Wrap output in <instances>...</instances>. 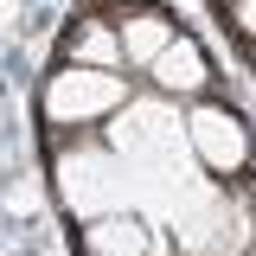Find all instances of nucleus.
Returning <instances> with one entry per match:
<instances>
[{"label": "nucleus", "instance_id": "obj_10", "mask_svg": "<svg viewBox=\"0 0 256 256\" xmlns=\"http://www.w3.org/2000/svg\"><path fill=\"white\" fill-rule=\"evenodd\" d=\"M224 6H230V0H224Z\"/></svg>", "mask_w": 256, "mask_h": 256}, {"label": "nucleus", "instance_id": "obj_5", "mask_svg": "<svg viewBox=\"0 0 256 256\" xmlns=\"http://www.w3.org/2000/svg\"><path fill=\"white\" fill-rule=\"evenodd\" d=\"M148 84H154V96H166V102H198V96L212 90V58H205V45H198L192 32H173L166 52L148 64Z\"/></svg>", "mask_w": 256, "mask_h": 256}, {"label": "nucleus", "instance_id": "obj_6", "mask_svg": "<svg viewBox=\"0 0 256 256\" xmlns=\"http://www.w3.org/2000/svg\"><path fill=\"white\" fill-rule=\"evenodd\" d=\"M77 250L84 256H160V237H154L148 218H134L128 205H116V212H102V218H84Z\"/></svg>", "mask_w": 256, "mask_h": 256}, {"label": "nucleus", "instance_id": "obj_4", "mask_svg": "<svg viewBox=\"0 0 256 256\" xmlns=\"http://www.w3.org/2000/svg\"><path fill=\"white\" fill-rule=\"evenodd\" d=\"M186 148L192 160L212 173V180H244L250 173V122L230 109V102H212V96H198V102H186Z\"/></svg>", "mask_w": 256, "mask_h": 256}, {"label": "nucleus", "instance_id": "obj_1", "mask_svg": "<svg viewBox=\"0 0 256 256\" xmlns=\"http://www.w3.org/2000/svg\"><path fill=\"white\" fill-rule=\"evenodd\" d=\"M166 218H173V250L180 256H250V244H256V205L237 180H212V186L192 180L166 205Z\"/></svg>", "mask_w": 256, "mask_h": 256}, {"label": "nucleus", "instance_id": "obj_3", "mask_svg": "<svg viewBox=\"0 0 256 256\" xmlns=\"http://www.w3.org/2000/svg\"><path fill=\"white\" fill-rule=\"evenodd\" d=\"M58 198L70 218H102L128 205V166L109 141H77V154L58 148Z\"/></svg>", "mask_w": 256, "mask_h": 256}, {"label": "nucleus", "instance_id": "obj_7", "mask_svg": "<svg viewBox=\"0 0 256 256\" xmlns=\"http://www.w3.org/2000/svg\"><path fill=\"white\" fill-rule=\"evenodd\" d=\"M116 32H122V64H128V70H148L180 26H173L160 6H128L122 20H116Z\"/></svg>", "mask_w": 256, "mask_h": 256}, {"label": "nucleus", "instance_id": "obj_8", "mask_svg": "<svg viewBox=\"0 0 256 256\" xmlns=\"http://www.w3.org/2000/svg\"><path fill=\"white\" fill-rule=\"evenodd\" d=\"M64 64L128 70V64H122V32H116V20H77V32L64 38Z\"/></svg>", "mask_w": 256, "mask_h": 256}, {"label": "nucleus", "instance_id": "obj_9", "mask_svg": "<svg viewBox=\"0 0 256 256\" xmlns=\"http://www.w3.org/2000/svg\"><path fill=\"white\" fill-rule=\"evenodd\" d=\"M230 26H237V38L256 52V0H230Z\"/></svg>", "mask_w": 256, "mask_h": 256}, {"label": "nucleus", "instance_id": "obj_2", "mask_svg": "<svg viewBox=\"0 0 256 256\" xmlns=\"http://www.w3.org/2000/svg\"><path fill=\"white\" fill-rule=\"evenodd\" d=\"M128 102V77L122 70H96V64H58L38 90V116L45 128H96L109 122L116 109Z\"/></svg>", "mask_w": 256, "mask_h": 256}]
</instances>
